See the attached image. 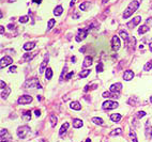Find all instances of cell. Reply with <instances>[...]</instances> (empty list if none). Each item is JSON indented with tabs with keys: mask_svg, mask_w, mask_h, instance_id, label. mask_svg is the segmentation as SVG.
<instances>
[{
	"mask_svg": "<svg viewBox=\"0 0 152 142\" xmlns=\"http://www.w3.org/2000/svg\"><path fill=\"white\" fill-rule=\"evenodd\" d=\"M138 8H139V2H138V1H132V2L129 4V7L125 9V11H124L123 18L124 19H127L132 14H133L134 12L138 9Z\"/></svg>",
	"mask_w": 152,
	"mask_h": 142,
	"instance_id": "cell-1",
	"label": "cell"
},
{
	"mask_svg": "<svg viewBox=\"0 0 152 142\" xmlns=\"http://www.w3.org/2000/svg\"><path fill=\"white\" fill-rule=\"evenodd\" d=\"M30 131H31V129L29 126H27V125L21 126V127H18V129H17V136H18L21 139H25V138L29 135Z\"/></svg>",
	"mask_w": 152,
	"mask_h": 142,
	"instance_id": "cell-2",
	"label": "cell"
},
{
	"mask_svg": "<svg viewBox=\"0 0 152 142\" xmlns=\"http://www.w3.org/2000/svg\"><path fill=\"white\" fill-rule=\"evenodd\" d=\"M25 87L27 89H41L42 86L39 82V80L37 78H33V79H29L25 82Z\"/></svg>",
	"mask_w": 152,
	"mask_h": 142,
	"instance_id": "cell-3",
	"label": "cell"
},
{
	"mask_svg": "<svg viewBox=\"0 0 152 142\" xmlns=\"http://www.w3.org/2000/svg\"><path fill=\"white\" fill-rule=\"evenodd\" d=\"M89 31H90V28L79 29L77 35H76V41H77V42H80V41L85 40L87 37V35H88V33H89Z\"/></svg>",
	"mask_w": 152,
	"mask_h": 142,
	"instance_id": "cell-4",
	"label": "cell"
},
{
	"mask_svg": "<svg viewBox=\"0 0 152 142\" xmlns=\"http://www.w3.org/2000/svg\"><path fill=\"white\" fill-rule=\"evenodd\" d=\"M119 106L117 102H112V100H106V102L103 103V109L105 110H110V109H116V108Z\"/></svg>",
	"mask_w": 152,
	"mask_h": 142,
	"instance_id": "cell-5",
	"label": "cell"
},
{
	"mask_svg": "<svg viewBox=\"0 0 152 142\" xmlns=\"http://www.w3.org/2000/svg\"><path fill=\"white\" fill-rule=\"evenodd\" d=\"M1 142H11L12 141V137L10 135V133L8 131V129H1Z\"/></svg>",
	"mask_w": 152,
	"mask_h": 142,
	"instance_id": "cell-6",
	"label": "cell"
},
{
	"mask_svg": "<svg viewBox=\"0 0 152 142\" xmlns=\"http://www.w3.org/2000/svg\"><path fill=\"white\" fill-rule=\"evenodd\" d=\"M18 104H21V105H26V104H30L31 102H32V97H31L30 95H23L21 96V97L18 98Z\"/></svg>",
	"mask_w": 152,
	"mask_h": 142,
	"instance_id": "cell-7",
	"label": "cell"
},
{
	"mask_svg": "<svg viewBox=\"0 0 152 142\" xmlns=\"http://www.w3.org/2000/svg\"><path fill=\"white\" fill-rule=\"evenodd\" d=\"M111 46L114 50H118L121 46V43H120V39L117 36V35H114L111 40Z\"/></svg>",
	"mask_w": 152,
	"mask_h": 142,
	"instance_id": "cell-8",
	"label": "cell"
},
{
	"mask_svg": "<svg viewBox=\"0 0 152 142\" xmlns=\"http://www.w3.org/2000/svg\"><path fill=\"white\" fill-rule=\"evenodd\" d=\"M12 63H13V59H12L11 57H9V56L3 57V58L1 59V68L7 67L8 65H10Z\"/></svg>",
	"mask_w": 152,
	"mask_h": 142,
	"instance_id": "cell-9",
	"label": "cell"
},
{
	"mask_svg": "<svg viewBox=\"0 0 152 142\" xmlns=\"http://www.w3.org/2000/svg\"><path fill=\"white\" fill-rule=\"evenodd\" d=\"M140 20H141V17L140 16L134 17L131 21H129V23H127V27H129V28H134L135 26H137L138 24L140 23Z\"/></svg>",
	"mask_w": 152,
	"mask_h": 142,
	"instance_id": "cell-10",
	"label": "cell"
},
{
	"mask_svg": "<svg viewBox=\"0 0 152 142\" xmlns=\"http://www.w3.org/2000/svg\"><path fill=\"white\" fill-rule=\"evenodd\" d=\"M48 59H49V56H48V55H46V56H45V58H44V60H43L42 63H41L40 68H39V73H40V74H43V73L45 72V68H46L47 62H48Z\"/></svg>",
	"mask_w": 152,
	"mask_h": 142,
	"instance_id": "cell-11",
	"label": "cell"
},
{
	"mask_svg": "<svg viewBox=\"0 0 152 142\" xmlns=\"http://www.w3.org/2000/svg\"><path fill=\"white\" fill-rule=\"evenodd\" d=\"M110 91L114 92V93H120V91H121V89H122V84L120 83V82H117V83H114L110 86Z\"/></svg>",
	"mask_w": 152,
	"mask_h": 142,
	"instance_id": "cell-12",
	"label": "cell"
},
{
	"mask_svg": "<svg viewBox=\"0 0 152 142\" xmlns=\"http://www.w3.org/2000/svg\"><path fill=\"white\" fill-rule=\"evenodd\" d=\"M133 77H134V72L131 70H127L124 72L123 74V79L125 80V81H130V80L133 79Z\"/></svg>",
	"mask_w": 152,
	"mask_h": 142,
	"instance_id": "cell-13",
	"label": "cell"
},
{
	"mask_svg": "<svg viewBox=\"0 0 152 142\" xmlns=\"http://www.w3.org/2000/svg\"><path fill=\"white\" fill-rule=\"evenodd\" d=\"M92 61H93V59H92L91 57H90V56H87L86 58H85V60H84L82 66H84V67H89V66H91Z\"/></svg>",
	"mask_w": 152,
	"mask_h": 142,
	"instance_id": "cell-14",
	"label": "cell"
},
{
	"mask_svg": "<svg viewBox=\"0 0 152 142\" xmlns=\"http://www.w3.org/2000/svg\"><path fill=\"white\" fill-rule=\"evenodd\" d=\"M103 97H114V98H119V94L118 93H114V92L111 91H106L104 92L103 94Z\"/></svg>",
	"mask_w": 152,
	"mask_h": 142,
	"instance_id": "cell-15",
	"label": "cell"
},
{
	"mask_svg": "<svg viewBox=\"0 0 152 142\" xmlns=\"http://www.w3.org/2000/svg\"><path fill=\"white\" fill-rule=\"evenodd\" d=\"M10 93H11V89L10 88L2 89V90H1V98H2V99H7Z\"/></svg>",
	"mask_w": 152,
	"mask_h": 142,
	"instance_id": "cell-16",
	"label": "cell"
},
{
	"mask_svg": "<svg viewBox=\"0 0 152 142\" xmlns=\"http://www.w3.org/2000/svg\"><path fill=\"white\" fill-rule=\"evenodd\" d=\"M69 126H70V124H69L68 122H66L64 124H62V126H61V128H60V130H59V135H60V136L64 135V134L66 133V130H68Z\"/></svg>",
	"mask_w": 152,
	"mask_h": 142,
	"instance_id": "cell-17",
	"label": "cell"
},
{
	"mask_svg": "<svg viewBox=\"0 0 152 142\" xmlns=\"http://www.w3.org/2000/svg\"><path fill=\"white\" fill-rule=\"evenodd\" d=\"M34 46H35V43L34 42H28V43H26V44L24 45L23 46V48H24V50H31V49H33L34 48Z\"/></svg>",
	"mask_w": 152,
	"mask_h": 142,
	"instance_id": "cell-18",
	"label": "cell"
},
{
	"mask_svg": "<svg viewBox=\"0 0 152 142\" xmlns=\"http://www.w3.org/2000/svg\"><path fill=\"white\" fill-rule=\"evenodd\" d=\"M49 121H50L52 127H55V126L57 125V122H58V118H57L55 114H50V115H49Z\"/></svg>",
	"mask_w": 152,
	"mask_h": 142,
	"instance_id": "cell-19",
	"label": "cell"
},
{
	"mask_svg": "<svg viewBox=\"0 0 152 142\" xmlns=\"http://www.w3.org/2000/svg\"><path fill=\"white\" fill-rule=\"evenodd\" d=\"M122 115L120 113H112L110 114V120H111L112 122H119L120 120H121Z\"/></svg>",
	"mask_w": 152,
	"mask_h": 142,
	"instance_id": "cell-20",
	"label": "cell"
},
{
	"mask_svg": "<svg viewBox=\"0 0 152 142\" xmlns=\"http://www.w3.org/2000/svg\"><path fill=\"white\" fill-rule=\"evenodd\" d=\"M82 125H84V124H82V120H79V119H74L73 120V127L74 128H80Z\"/></svg>",
	"mask_w": 152,
	"mask_h": 142,
	"instance_id": "cell-21",
	"label": "cell"
},
{
	"mask_svg": "<svg viewBox=\"0 0 152 142\" xmlns=\"http://www.w3.org/2000/svg\"><path fill=\"white\" fill-rule=\"evenodd\" d=\"M62 12H63L62 5H58V7H56L54 10V15L55 16H60V15L62 14Z\"/></svg>",
	"mask_w": 152,
	"mask_h": 142,
	"instance_id": "cell-22",
	"label": "cell"
},
{
	"mask_svg": "<svg viewBox=\"0 0 152 142\" xmlns=\"http://www.w3.org/2000/svg\"><path fill=\"white\" fill-rule=\"evenodd\" d=\"M70 107L72 108L73 110H77V111L82 109V105H80L78 102H72V103H71V106H70Z\"/></svg>",
	"mask_w": 152,
	"mask_h": 142,
	"instance_id": "cell-23",
	"label": "cell"
},
{
	"mask_svg": "<svg viewBox=\"0 0 152 142\" xmlns=\"http://www.w3.org/2000/svg\"><path fill=\"white\" fill-rule=\"evenodd\" d=\"M45 78L47 80H50L53 78V70L50 67L46 68V71H45Z\"/></svg>",
	"mask_w": 152,
	"mask_h": 142,
	"instance_id": "cell-24",
	"label": "cell"
},
{
	"mask_svg": "<svg viewBox=\"0 0 152 142\" xmlns=\"http://www.w3.org/2000/svg\"><path fill=\"white\" fill-rule=\"evenodd\" d=\"M148 31H149V27H148L147 25L140 26V27H139V29H138V33H139V34H144V33L148 32Z\"/></svg>",
	"mask_w": 152,
	"mask_h": 142,
	"instance_id": "cell-25",
	"label": "cell"
},
{
	"mask_svg": "<svg viewBox=\"0 0 152 142\" xmlns=\"http://www.w3.org/2000/svg\"><path fill=\"white\" fill-rule=\"evenodd\" d=\"M120 36L122 37V40H123L125 43L129 42V34H127L125 31H120Z\"/></svg>",
	"mask_w": 152,
	"mask_h": 142,
	"instance_id": "cell-26",
	"label": "cell"
},
{
	"mask_svg": "<svg viewBox=\"0 0 152 142\" xmlns=\"http://www.w3.org/2000/svg\"><path fill=\"white\" fill-rule=\"evenodd\" d=\"M23 119L26 120V121H29V120L31 119V111L30 110H27V111L24 112L23 114Z\"/></svg>",
	"mask_w": 152,
	"mask_h": 142,
	"instance_id": "cell-27",
	"label": "cell"
},
{
	"mask_svg": "<svg viewBox=\"0 0 152 142\" xmlns=\"http://www.w3.org/2000/svg\"><path fill=\"white\" fill-rule=\"evenodd\" d=\"M90 72H91L90 70H82V72L79 73V77H82V78H86V77L90 74Z\"/></svg>",
	"mask_w": 152,
	"mask_h": 142,
	"instance_id": "cell-28",
	"label": "cell"
},
{
	"mask_svg": "<svg viewBox=\"0 0 152 142\" xmlns=\"http://www.w3.org/2000/svg\"><path fill=\"white\" fill-rule=\"evenodd\" d=\"M55 24H56V20H55V19H49L48 20V24H47V31H49L50 30V29L53 28V27H54L55 26Z\"/></svg>",
	"mask_w": 152,
	"mask_h": 142,
	"instance_id": "cell-29",
	"label": "cell"
},
{
	"mask_svg": "<svg viewBox=\"0 0 152 142\" xmlns=\"http://www.w3.org/2000/svg\"><path fill=\"white\" fill-rule=\"evenodd\" d=\"M92 122H93L94 124H96V125H103V120L101 119V118H93L92 119Z\"/></svg>",
	"mask_w": 152,
	"mask_h": 142,
	"instance_id": "cell-30",
	"label": "cell"
},
{
	"mask_svg": "<svg viewBox=\"0 0 152 142\" xmlns=\"http://www.w3.org/2000/svg\"><path fill=\"white\" fill-rule=\"evenodd\" d=\"M130 137H131V139H132V141L133 142H138V139H137V137H136V134H135V131L134 130L130 131Z\"/></svg>",
	"mask_w": 152,
	"mask_h": 142,
	"instance_id": "cell-31",
	"label": "cell"
},
{
	"mask_svg": "<svg viewBox=\"0 0 152 142\" xmlns=\"http://www.w3.org/2000/svg\"><path fill=\"white\" fill-rule=\"evenodd\" d=\"M121 134H122V129L121 128H117V129H115L114 131L110 133V136H118V135H121Z\"/></svg>",
	"mask_w": 152,
	"mask_h": 142,
	"instance_id": "cell-32",
	"label": "cell"
},
{
	"mask_svg": "<svg viewBox=\"0 0 152 142\" xmlns=\"http://www.w3.org/2000/svg\"><path fill=\"white\" fill-rule=\"evenodd\" d=\"M104 70V66H103V63L102 62H99L98 65H96V72L98 73H102Z\"/></svg>",
	"mask_w": 152,
	"mask_h": 142,
	"instance_id": "cell-33",
	"label": "cell"
},
{
	"mask_svg": "<svg viewBox=\"0 0 152 142\" xmlns=\"http://www.w3.org/2000/svg\"><path fill=\"white\" fill-rule=\"evenodd\" d=\"M151 68H152V62L151 61H150V62H147L145 64V66H144V70H145L146 72H149Z\"/></svg>",
	"mask_w": 152,
	"mask_h": 142,
	"instance_id": "cell-34",
	"label": "cell"
},
{
	"mask_svg": "<svg viewBox=\"0 0 152 142\" xmlns=\"http://www.w3.org/2000/svg\"><path fill=\"white\" fill-rule=\"evenodd\" d=\"M32 58H33V55L32 54H25L23 56V59L25 61H29V60H31Z\"/></svg>",
	"mask_w": 152,
	"mask_h": 142,
	"instance_id": "cell-35",
	"label": "cell"
},
{
	"mask_svg": "<svg viewBox=\"0 0 152 142\" xmlns=\"http://www.w3.org/2000/svg\"><path fill=\"white\" fill-rule=\"evenodd\" d=\"M88 5H89V2H82V3H80L79 9L82 10V11H86L87 8H88Z\"/></svg>",
	"mask_w": 152,
	"mask_h": 142,
	"instance_id": "cell-36",
	"label": "cell"
},
{
	"mask_svg": "<svg viewBox=\"0 0 152 142\" xmlns=\"http://www.w3.org/2000/svg\"><path fill=\"white\" fill-rule=\"evenodd\" d=\"M28 20H29V17L27 16V15L26 16H21V18H19V23L21 24H26Z\"/></svg>",
	"mask_w": 152,
	"mask_h": 142,
	"instance_id": "cell-37",
	"label": "cell"
},
{
	"mask_svg": "<svg viewBox=\"0 0 152 142\" xmlns=\"http://www.w3.org/2000/svg\"><path fill=\"white\" fill-rule=\"evenodd\" d=\"M66 70H68V66H64L63 67V71H62V73H61V76H60V81H62L63 80V76H64V74H66Z\"/></svg>",
	"mask_w": 152,
	"mask_h": 142,
	"instance_id": "cell-38",
	"label": "cell"
},
{
	"mask_svg": "<svg viewBox=\"0 0 152 142\" xmlns=\"http://www.w3.org/2000/svg\"><path fill=\"white\" fill-rule=\"evenodd\" d=\"M146 115V112L145 111H138L137 112V115L136 117L138 118V119H140V118H144Z\"/></svg>",
	"mask_w": 152,
	"mask_h": 142,
	"instance_id": "cell-39",
	"label": "cell"
},
{
	"mask_svg": "<svg viewBox=\"0 0 152 142\" xmlns=\"http://www.w3.org/2000/svg\"><path fill=\"white\" fill-rule=\"evenodd\" d=\"M96 87H98L96 84H93V86H86V87H85V89H84V91L85 92H88L91 88H96Z\"/></svg>",
	"mask_w": 152,
	"mask_h": 142,
	"instance_id": "cell-40",
	"label": "cell"
},
{
	"mask_svg": "<svg viewBox=\"0 0 152 142\" xmlns=\"http://www.w3.org/2000/svg\"><path fill=\"white\" fill-rule=\"evenodd\" d=\"M73 75H74V72H71V73H69V74L66 76V80H70V79H71V77H72Z\"/></svg>",
	"mask_w": 152,
	"mask_h": 142,
	"instance_id": "cell-41",
	"label": "cell"
},
{
	"mask_svg": "<svg viewBox=\"0 0 152 142\" xmlns=\"http://www.w3.org/2000/svg\"><path fill=\"white\" fill-rule=\"evenodd\" d=\"M0 87H1V90L5 88V82L3 81V80H1V81H0Z\"/></svg>",
	"mask_w": 152,
	"mask_h": 142,
	"instance_id": "cell-42",
	"label": "cell"
},
{
	"mask_svg": "<svg viewBox=\"0 0 152 142\" xmlns=\"http://www.w3.org/2000/svg\"><path fill=\"white\" fill-rule=\"evenodd\" d=\"M16 66H11V67H10V72H11V73H13V72H14V71H16Z\"/></svg>",
	"mask_w": 152,
	"mask_h": 142,
	"instance_id": "cell-43",
	"label": "cell"
},
{
	"mask_svg": "<svg viewBox=\"0 0 152 142\" xmlns=\"http://www.w3.org/2000/svg\"><path fill=\"white\" fill-rule=\"evenodd\" d=\"M34 113H35V115H37V117H40V115H41V111H40V110H35Z\"/></svg>",
	"mask_w": 152,
	"mask_h": 142,
	"instance_id": "cell-44",
	"label": "cell"
},
{
	"mask_svg": "<svg viewBox=\"0 0 152 142\" xmlns=\"http://www.w3.org/2000/svg\"><path fill=\"white\" fill-rule=\"evenodd\" d=\"M0 29H1V30H0V33H1V34H3V33H4V27H3V26H1V27H0Z\"/></svg>",
	"mask_w": 152,
	"mask_h": 142,
	"instance_id": "cell-45",
	"label": "cell"
},
{
	"mask_svg": "<svg viewBox=\"0 0 152 142\" xmlns=\"http://www.w3.org/2000/svg\"><path fill=\"white\" fill-rule=\"evenodd\" d=\"M33 3H41L42 2V0H32Z\"/></svg>",
	"mask_w": 152,
	"mask_h": 142,
	"instance_id": "cell-46",
	"label": "cell"
},
{
	"mask_svg": "<svg viewBox=\"0 0 152 142\" xmlns=\"http://www.w3.org/2000/svg\"><path fill=\"white\" fill-rule=\"evenodd\" d=\"M76 1V0H71V3H70V7H73L74 5V2Z\"/></svg>",
	"mask_w": 152,
	"mask_h": 142,
	"instance_id": "cell-47",
	"label": "cell"
},
{
	"mask_svg": "<svg viewBox=\"0 0 152 142\" xmlns=\"http://www.w3.org/2000/svg\"><path fill=\"white\" fill-rule=\"evenodd\" d=\"M108 1H109V0H102V2H103V3H107Z\"/></svg>",
	"mask_w": 152,
	"mask_h": 142,
	"instance_id": "cell-48",
	"label": "cell"
},
{
	"mask_svg": "<svg viewBox=\"0 0 152 142\" xmlns=\"http://www.w3.org/2000/svg\"><path fill=\"white\" fill-rule=\"evenodd\" d=\"M72 61L73 62H75V61H76V58H75V57H72Z\"/></svg>",
	"mask_w": 152,
	"mask_h": 142,
	"instance_id": "cell-49",
	"label": "cell"
},
{
	"mask_svg": "<svg viewBox=\"0 0 152 142\" xmlns=\"http://www.w3.org/2000/svg\"><path fill=\"white\" fill-rule=\"evenodd\" d=\"M42 99V96H37V100H41Z\"/></svg>",
	"mask_w": 152,
	"mask_h": 142,
	"instance_id": "cell-50",
	"label": "cell"
},
{
	"mask_svg": "<svg viewBox=\"0 0 152 142\" xmlns=\"http://www.w3.org/2000/svg\"><path fill=\"white\" fill-rule=\"evenodd\" d=\"M86 142H91V140H90L89 138H88V139H86Z\"/></svg>",
	"mask_w": 152,
	"mask_h": 142,
	"instance_id": "cell-51",
	"label": "cell"
},
{
	"mask_svg": "<svg viewBox=\"0 0 152 142\" xmlns=\"http://www.w3.org/2000/svg\"><path fill=\"white\" fill-rule=\"evenodd\" d=\"M150 49H151V50H152V43H151V44H150Z\"/></svg>",
	"mask_w": 152,
	"mask_h": 142,
	"instance_id": "cell-52",
	"label": "cell"
},
{
	"mask_svg": "<svg viewBox=\"0 0 152 142\" xmlns=\"http://www.w3.org/2000/svg\"><path fill=\"white\" fill-rule=\"evenodd\" d=\"M150 102L152 103V96H151V97H150Z\"/></svg>",
	"mask_w": 152,
	"mask_h": 142,
	"instance_id": "cell-53",
	"label": "cell"
}]
</instances>
